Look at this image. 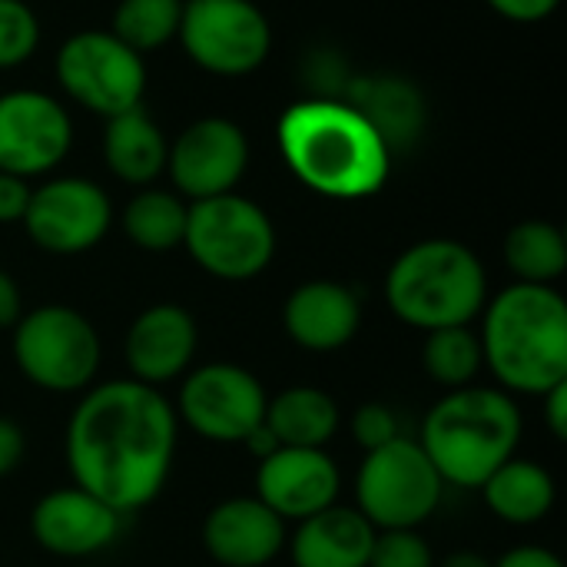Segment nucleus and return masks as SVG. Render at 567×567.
I'll use <instances>...</instances> for the list:
<instances>
[{"mask_svg": "<svg viewBox=\"0 0 567 567\" xmlns=\"http://www.w3.org/2000/svg\"><path fill=\"white\" fill-rule=\"evenodd\" d=\"M179 442L169 399L136 379L86 389L66 425L73 485L120 515L140 512L163 492Z\"/></svg>", "mask_w": 567, "mask_h": 567, "instance_id": "obj_1", "label": "nucleus"}, {"mask_svg": "<svg viewBox=\"0 0 567 567\" xmlns=\"http://www.w3.org/2000/svg\"><path fill=\"white\" fill-rule=\"evenodd\" d=\"M276 136L292 176L326 199H369L389 183V143L346 100L292 103L279 116Z\"/></svg>", "mask_w": 567, "mask_h": 567, "instance_id": "obj_2", "label": "nucleus"}, {"mask_svg": "<svg viewBox=\"0 0 567 567\" xmlns=\"http://www.w3.org/2000/svg\"><path fill=\"white\" fill-rule=\"evenodd\" d=\"M482 362L508 395L567 382V302L555 286L512 282L482 309Z\"/></svg>", "mask_w": 567, "mask_h": 567, "instance_id": "obj_3", "label": "nucleus"}, {"mask_svg": "<svg viewBox=\"0 0 567 567\" xmlns=\"http://www.w3.org/2000/svg\"><path fill=\"white\" fill-rule=\"evenodd\" d=\"M525 419L515 395L488 385L445 392L422 419L415 439L445 485L482 488L485 478L515 458Z\"/></svg>", "mask_w": 567, "mask_h": 567, "instance_id": "obj_4", "label": "nucleus"}, {"mask_svg": "<svg viewBox=\"0 0 567 567\" xmlns=\"http://www.w3.org/2000/svg\"><path fill=\"white\" fill-rule=\"evenodd\" d=\"M385 302L399 322L422 332L472 326L488 302V276L465 243L422 239L392 262Z\"/></svg>", "mask_w": 567, "mask_h": 567, "instance_id": "obj_5", "label": "nucleus"}, {"mask_svg": "<svg viewBox=\"0 0 567 567\" xmlns=\"http://www.w3.org/2000/svg\"><path fill=\"white\" fill-rule=\"evenodd\" d=\"M183 246L213 279L249 282L262 276L276 256V226L259 203L223 193L189 203Z\"/></svg>", "mask_w": 567, "mask_h": 567, "instance_id": "obj_6", "label": "nucleus"}, {"mask_svg": "<svg viewBox=\"0 0 567 567\" xmlns=\"http://www.w3.org/2000/svg\"><path fill=\"white\" fill-rule=\"evenodd\" d=\"M100 359L103 346L93 322L70 306H37L13 326V362L43 392H86Z\"/></svg>", "mask_w": 567, "mask_h": 567, "instance_id": "obj_7", "label": "nucleus"}, {"mask_svg": "<svg viewBox=\"0 0 567 567\" xmlns=\"http://www.w3.org/2000/svg\"><path fill=\"white\" fill-rule=\"evenodd\" d=\"M445 495V482L415 439H392L365 452L355 478V508L375 532L425 525Z\"/></svg>", "mask_w": 567, "mask_h": 567, "instance_id": "obj_8", "label": "nucleus"}, {"mask_svg": "<svg viewBox=\"0 0 567 567\" xmlns=\"http://www.w3.org/2000/svg\"><path fill=\"white\" fill-rule=\"evenodd\" d=\"M56 83L73 103L110 120L143 103L146 63L110 30H83L56 53Z\"/></svg>", "mask_w": 567, "mask_h": 567, "instance_id": "obj_9", "label": "nucleus"}, {"mask_svg": "<svg viewBox=\"0 0 567 567\" xmlns=\"http://www.w3.org/2000/svg\"><path fill=\"white\" fill-rule=\"evenodd\" d=\"M176 37L186 56L216 76H246L272 50V27L252 0H186Z\"/></svg>", "mask_w": 567, "mask_h": 567, "instance_id": "obj_10", "label": "nucleus"}, {"mask_svg": "<svg viewBox=\"0 0 567 567\" xmlns=\"http://www.w3.org/2000/svg\"><path fill=\"white\" fill-rule=\"evenodd\" d=\"M262 382L233 362H209L183 375L176 419L216 445H243L266 419Z\"/></svg>", "mask_w": 567, "mask_h": 567, "instance_id": "obj_11", "label": "nucleus"}, {"mask_svg": "<svg viewBox=\"0 0 567 567\" xmlns=\"http://www.w3.org/2000/svg\"><path fill=\"white\" fill-rule=\"evenodd\" d=\"M113 223L110 196L80 176L47 179L30 193L23 229L50 256H80L93 249Z\"/></svg>", "mask_w": 567, "mask_h": 567, "instance_id": "obj_12", "label": "nucleus"}, {"mask_svg": "<svg viewBox=\"0 0 567 567\" xmlns=\"http://www.w3.org/2000/svg\"><path fill=\"white\" fill-rule=\"evenodd\" d=\"M73 146V123L63 103L37 90L0 96V173L20 179L56 169Z\"/></svg>", "mask_w": 567, "mask_h": 567, "instance_id": "obj_13", "label": "nucleus"}, {"mask_svg": "<svg viewBox=\"0 0 567 567\" xmlns=\"http://www.w3.org/2000/svg\"><path fill=\"white\" fill-rule=\"evenodd\" d=\"M249 166V140L239 123L226 116H203L189 123L169 146L166 169L179 196L213 199L236 193Z\"/></svg>", "mask_w": 567, "mask_h": 567, "instance_id": "obj_14", "label": "nucleus"}, {"mask_svg": "<svg viewBox=\"0 0 567 567\" xmlns=\"http://www.w3.org/2000/svg\"><path fill=\"white\" fill-rule=\"evenodd\" d=\"M342 472L326 449H276L259 458L256 498L282 522H306L339 505Z\"/></svg>", "mask_w": 567, "mask_h": 567, "instance_id": "obj_15", "label": "nucleus"}, {"mask_svg": "<svg viewBox=\"0 0 567 567\" xmlns=\"http://www.w3.org/2000/svg\"><path fill=\"white\" fill-rule=\"evenodd\" d=\"M120 528L123 515L76 485L47 492L30 512L33 542L56 558L100 555L116 542Z\"/></svg>", "mask_w": 567, "mask_h": 567, "instance_id": "obj_16", "label": "nucleus"}, {"mask_svg": "<svg viewBox=\"0 0 567 567\" xmlns=\"http://www.w3.org/2000/svg\"><path fill=\"white\" fill-rule=\"evenodd\" d=\"M196 346L199 329L193 312L176 302H156L130 322L123 355L136 382L163 389L189 372Z\"/></svg>", "mask_w": 567, "mask_h": 567, "instance_id": "obj_17", "label": "nucleus"}, {"mask_svg": "<svg viewBox=\"0 0 567 567\" xmlns=\"http://www.w3.org/2000/svg\"><path fill=\"white\" fill-rule=\"evenodd\" d=\"M286 522L259 498H226L203 522V548L223 567H266L286 548Z\"/></svg>", "mask_w": 567, "mask_h": 567, "instance_id": "obj_18", "label": "nucleus"}, {"mask_svg": "<svg viewBox=\"0 0 567 567\" xmlns=\"http://www.w3.org/2000/svg\"><path fill=\"white\" fill-rule=\"evenodd\" d=\"M286 336L306 352H339L346 349L362 326L359 296L332 279H312L289 292L282 306Z\"/></svg>", "mask_w": 567, "mask_h": 567, "instance_id": "obj_19", "label": "nucleus"}, {"mask_svg": "<svg viewBox=\"0 0 567 567\" xmlns=\"http://www.w3.org/2000/svg\"><path fill=\"white\" fill-rule=\"evenodd\" d=\"M375 545V528L359 515V508L332 505L296 525L286 538L292 567H369Z\"/></svg>", "mask_w": 567, "mask_h": 567, "instance_id": "obj_20", "label": "nucleus"}, {"mask_svg": "<svg viewBox=\"0 0 567 567\" xmlns=\"http://www.w3.org/2000/svg\"><path fill=\"white\" fill-rule=\"evenodd\" d=\"M166 156H169V143L143 106L106 120L103 159L116 179L143 189L166 173Z\"/></svg>", "mask_w": 567, "mask_h": 567, "instance_id": "obj_21", "label": "nucleus"}, {"mask_svg": "<svg viewBox=\"0 0 567 567\" xmlns=\"http://www.w3.org/2000/svg\"><path fill=\"white\" fill-rule=\"evenodd\" d=\"M262 425L282 449H326L339 425V402L316 385H289L266 402Z\"/></svg>", "mask_w": 567, "mask_h": 567, "instance_id": "obj_22", "label": "nucleus"}, {"mask_svg": "<svg viewBox=\"0 0 567 567\" xmlns=\"http://www.w3.org/2000/svg\"><path fill=\"white\" fill-rule=\"evenodd\" d=\"M488 512L515 528H528L538 525L551 515L558 488L548 468H542L532 458H508L502 468H495L485 485L478 488Z\"/></svg>", "mask_w": 567, "mask_h": 567, "instance_id": "obj_23", "label": "nucleus"}, {"mask_svg": "<svg viewBox=\"0 0 567 567\" xmlns=\"http://www.w3.org/2000/svg\"><path fill=\"white\" fill-rule=\"evenodd\" d=\"M346 103L355 106L375 126V133L389 143L392 153L412 143L425 123V106L419 90L399 76H362L352 83Z\"/></svg>", "mask_w": 567, "mask_h": 567, "instance_id": "obj_24", "label": "nucleus"}, {"mask_svg": "<svg viewBox=\"0 0 567 567\" xmlns=\"http://www.w3.org/2000/svg\"><path fill=\"white\" fill-rule=\"evenodd\" d=\"M505 266L515 282L528 286H555L567 269L565 233L548 219H525L505 236Z\"/></svg>", "mask_w": 567, "mask_h": 567, "instance_id": "obj_25", "label": "nucleus"}, {"mask_svg": "<svg viewBox=\"0 0 567 567\" xmlns=\"http://www.w3.org/2000/svg\"><path fill=\"white\" fill-rule=\"evenodd\" d=\"M189 206L169 193L143 186L123 209V233L143 252H169L183 246Z\"/></svg>", "mask_w": 567, "mask_h": 567, "instance_id": "obj_26", "label": "nucleus"}, {"mask_svg": "<svg viewBox=\"0 0 567 567\" xmlns=\"http://www.w3.org/2000/svg\"><path fill=\"white\" fill-rule=\"evenodd\" d=\"M422 369H425V375H429L435 385H442L445 392L475 385L478 372L485 369L478 332H475L472 326H452V329L425 332Z\"/></svg>", "mask_w": 567, "mask_h": 567, "instance_id": "obj_27", "label": "nucleus"}, {"mask_svg": "<svg viewBox=\"0 0 567 567\" xmlns=\"http://www.w3.org/2000/svg\"><path fill=\"white\" fill-rule=\"evenodd\" d=\"M186 0H120L110 33L140 56L176 40Z\"/></svg>", "mask_w": 567, "mask_h": 567, "instance_id": "obj_28", "label": "nucleus"}, {"mask_svg": "<svg viewBox=\"0 0 567 567\" xmlns=\"http://www.w3.org/2000/svg\"><path fill=\"white\" fill-rule=\"evenodd\" d=\"M40 43V20L23 0H0V70L20 66Z\"/></svg>", "mask_w": 567, "mask_h": 567, "instance_id": "obj_29", "label": "nucleus"}, {"mask_svg": "<svg viewBox=\"0 0 567 567\" xmlns=\"http://www.w3.org/2000/svg\"><path fill=\"white\" fill-rule=\"evenodd\" d=\"M369 567H435V558L419 528H395L375 532Z\"/></svg>", "mask_w": 567, "mask_h": 567, "instance_id": "obj_30", "label": "nucleus"}, {"mask_svg": "<svg viewBox=\"0 0 567 567\" xmlns=\"http://www.w3.org/2000/svg\"><path fill=\"white\" fill-rule=\"evenodd\" d=\"M349 429H352V439H355L365 452L382 449V445H389L392 439L402 435V432H399V415H395L389 405H382V402H365L362 409H355Z\"/></svg>", "mask_w": 567, "mask_h": 567, "instance_id": "obj_31", "label": "nucleus"}, {"mask_svg": "<svg viewBox=\"0 0 567 567\" xmlns=\"http://www.w3.org/2000/svg\"><path fill=\"white\" fill-rule=\"evenodd\" d=\"M30 193H33L30 179H20L13 173H0V223H23Z\"/></svg>", "mask_w": 567, "mask_h": 567, "instance_id": "obj_32", "label": "nucleus"}, {"mask_svg": "<svg viewBox=\"0 0 567 567\" xmlns=\"http://www.w3.org/2000/svg\"><path fill=\"white\" fill-rule=\"evenodd\" d=\"M485 3L512 23H542L558 10L561 0H485Z\"/></svg>", "mask_w": 567, "mask_h": 567, "instance_id": "obj_33", "label": "nucleus"}, {"mask_svg": "<svg viewBox=\"0 0 567 567\" xmlns=\"http://www.w3.org/2000/svg\"><path fill=\"white\" fill-rule=\"evenodd\" d=\"M27 455V435L17 422L0 415V478L17 472Z\"/></svg>", "mask_w": 567, "mask_h": 567, "instance_id": "obj_34", "label": "nucleus"}, {"mask_svg": "<svg viewBox=\"0 0 567 567\" xmlns=\"http://www.w3.org/2000/svg\"><path fill=\"white\" fill-rule=\"evenodd\" d=\"M492 567H565V561L555 551H548V548L522 545V548L505 551L498 561H492Z\"/></svg>", "mask_w": 567, "mask_h": 567, "instance_id": "obj_35", "label": "nucleus"}, {"mask_svg": "<svg viewBox=\"0 0 567 567\" xmlns=\"http://www.w3.org/2000/svg\"><path fill=\"white\" fill-rule=\"evenodd\" d=\"M542 402H545V422H548V432H551L558 442H565L567 439V382L555 385L551 392H545V395H542Z\"/></svg>", "mask_w": 567, "mask_h": 567, "instance_id": "obj_36", "label": "nucleus"}, {"mask_svg": "<svg viewBox=\"0 0 567 567\" xmlns=\"http://www.w3.org/2000/svg\"><path fill=\"white\" fill-rule=\"evenodd\" d=\"M23 316V296L20 286L7 269H0V329H13Z\"/></svg>", "mask_w": 567, "mask_h": 567, "instance_id": "obj_37", "label": "nucleus"}, {"mask_svg": "<svg viewBox=\"0 0 567 567\" xmlns=\"http://www.w3.org/2000/svg\"><path fill=\"white\" fill-rule=\"evenodd\" d=\"M439 567H492V561L485 555H478V551H455Z\"/></svg>", "mask_w": 567, "mask_h": 567, "instance_id": "obj_38", "label": "nucleus"}]
</instances>
